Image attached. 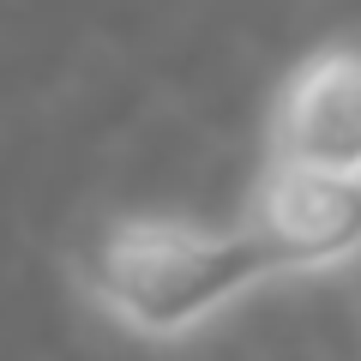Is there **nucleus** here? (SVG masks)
I'll return each instance as SVG.
<instances>
[{
	"instance_id": "1",
	"label": "nucleus",
	"mask_w": 361,
	"mask_h": 361,
	"mask_svg": "<svg viewBox=\"0 0 361 361\" xmlns=\"http://www.w3.org/2000/svg\"><path fill=\"white\" fill-rule=\"evenodd\" d=\"M78 289L133 337L175 343L223 307L277 277L271 253L247 229H199L180 217H121L78 253Z\"/></svg>"
},
{
	"instance_id": "2",
	"label": "nucleus",
	"mask_w": 361,
	"mask_h": 361,
	"mask_svg": "<svg viewBox=\"0 0 361 361\" xmlns=\"http://www.w3.org/2000/svg\"><path fill=\"white\" fill-rule=\"evenodd\" d=\"M247 229L283 271H331L361 259V175L271 157L247 199Z\"/></svg>"
},
{
	"instance_id": "3",
	"label": "nucleus",
	"mask_w": 361,
	"mask_h": 361,
	"mask_svg": "<svg viewBox=\"0 0 361 361\" xmlns=\"http://www.w3.org/2000/svg\"><path fill=\"white\" fill-rule=\"evenodd\" d=\"M271 157L361 175V42L313 49L271 103Z\"/></svg>"
}]
</instances>
